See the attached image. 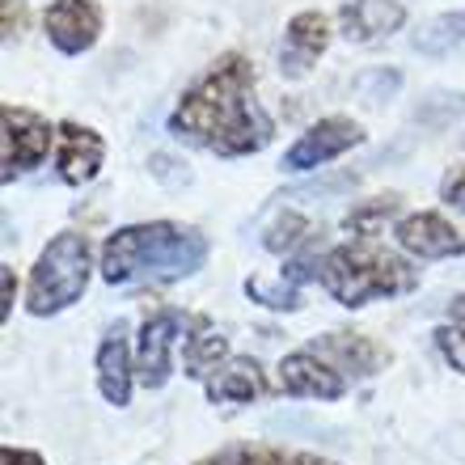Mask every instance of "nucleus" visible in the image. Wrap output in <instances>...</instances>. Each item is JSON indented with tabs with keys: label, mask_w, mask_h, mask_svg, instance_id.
I'll return each instance as SVG.
<instances>
[{
	"label": "nucleus",
	"mask_w": 465,
	"mask_h": 465,
	"mask_svg": "<svg viewBox=\"0 0 465 465\" xmlns=\"http://www.w3.org/2000/svg\"><path fill=\"white\" fill-rule=\"evenodd\" d=\"M398 212H402V195H398V191H390V195L360 199V203H355V208L343 216V229L351 232V237H377V232L385 229Z\"/></svg>",
	"instance_id": "obj_19"
},
{
	"label": "nucleus",
	"mask_w": 465,
	"mask_h": 465,
	"mask_svg": "<svg viewBox=\"0 0 465 465\" xmlns=\"http://www.w3.org/2000/svg\"><path fill=\"white\" fill-rule=\"evenodd\" d=\"M191 322L195 318L183 313V309H153L140 322V334H135V381L144 390L170 385L173 368H178V347L186 343Z\"/></svg>",
	"instance_id": "obj_5"
},
{
	"label": "nucleus",
	"mask_w": 465,
	"mask_h": 465,
	"mask_svg": "<svg viewBox=\"0 0 465 465\" xmlns=\"http://www.w3.org/2000/svg\"><path fill=\"white\" fill-rule=\"evenodd\" d=\"M351 381L331 368L322 360L318 351H309V347H296L280 360V372H275V390L288 393V398H313V402H339L347 393Z\"/></svg>",
	"instance_id": "obj_10"
},
{
	"label": "nucleus",
	"mask_w": 465,
	"mask_h": 465,
	"mask_svg": "<svg viewBox=\"0 0 465 465\" xmlns=\"http://www.w3.org/2000/svg\"><path fill=\"white\" fill-rule=\"evenodd\" d=\"M406 25V5L402 0H347L339 9V35L347 43H381L393 30Z\"/></svg>",
	"instance_id": "obj_15"
},
{
	"label": "nucleus",
	"mask_w": 465,
	"mask_h": 465,
	"mask_svg": "<svg viewBox=\"0 0 465 465\" xmlns=\"http://www.w3.org/2000/svg\"><path fill=\"white\" fill-rule=\"evenodd\" d=\"M43 30L60 55H85L106 30V13L98 0H51L43 13Z\"/></svg>",
	"instance_id": "obj_11"
},
{
	"label": "nucleus",
	"mask_w": 465,
	"mask_h": 465,
	"mask_svg": "<svg viewBox=\"0 0 465 465\" xmlns=\"http://www.w3.org/2000/svg\"><path fill=\"white\" fill-rule=\"evenodd\" d=\"M254 85V64L242 51H224L183 89L170 132L216 157H254L275 140V123L262 111Z\"/></svg>",
	"instance_id": "obj_1"
},
{
	"label": "nucleus",
	"mask_w": 465,
	"mask_h": 465,
	"mask_svg": "<svg viewBox=\"0 0 465 465\" xmlns=\"http://www.w3.org/2000/svg\"><path fill=\"white\" fill-rule=\"evenodd\" d=\"M203 390H208L212 402H262L271 390H275V381L267 377V368L258 364L254 355H229L208 381H203Z\"/></svg>",
	"instance_id": "obj_14"
},
{
	"label": "nucleus",
	"mask_w": 465,
	"mask_h": 465,
	"mask_svg": "<svg viewBox=\"0 0 465 465\" xmlns=\"http://www.w3.org/2000/svg\"><path fill=\"white\" fill-rule=\"evenodd\" d=\"M398 81H402L398 73H364L360 76V94H364L368 102H381V98H390L393 89H398Z\"/></svg>",
	"instance_id": "obj_25"
},
{
	"label": "nucleus",
	"mask_w": 465,
	"mask_h": 465,
	"mask_svg": "<svg viewBox=\"0 0 465 465\" xmlns=\"http://www.w3.org/2000/svg\"><path fill=\"white\" fill-rule=\"evenodd\" d=\"M22 22H25L22 5H13V0H5V35H17V30H22Z\"/></svg>",
	"instance_id": "obj_28"
},
{
	"label": "nucleus",
	"mask_w": 465,
	"mask_h": 465,
	"mask_svg": "<svg viewBox=\"0 0 465 465\" xmlns=\"http://www.w3.org/2000/svg\"><path fill=\"white\" fill-rule=\"evenodd\" d=\"M208 237L195 224L178 221H148L114 229L98 250V271L111 288L132 283H165L186 280L208 262Z\"/></svg>",
	"instance_id": "obj_2"
},
{
	"label": "nucleus",
	"mask_w": 465,
	"mask_h": 465,
	"mask_svg": "<svg viewBox=\"0 0 465 465\" xmlns=\"http://www.w3.org/2000/svg\"><path fill=\"white\" fill-rule=\"evenodd\" d=\"M423 271L406 254L381 245L377 237H351L343 245H331L322 254L318 283L334 305L364 309L372 301H393V296L415 292Z\"/></svg>",
	"instance_id": "obj_3"
},
{
	"label": "nucleus",
	"mask_w": 465,
	"mask_h": 465,
	"mask_svg": "<svg viewBox=\"0 0 465 465\" xmlns=\"http://www.w3.org/2000/svg\"><path fill=\"white\" fill-rule=\"evenodd\" d=\"M440 199L465 216V161L461 165H449V173L440 178Z\"/></svg>",
	"instance_id": "obj_24"
},
{
	"label": "nucleus",
	"mask_w": 465,
	"mask_h": 465,
	"mask_svg": "<svg viewBox=\"0 0 465 465\" xmlns=\"http://www.w3.org/2000/svg\"><path fill=\"white\" fill-rule=\"evenodd\" d=\"M191 465H339V461L318 453H301V449H280V444H224V449L199 457Z\"/></svg>",
	"instance_id": "obj_17"
},
{
	"label": "nucleus",
	"mask_w": 465,
	"mask_h": 465,
	"mask_svg": "<svg viewBox=\"0 0 465 465\" xmlns=\"http://www.w3.org/2000/svg\"><path fill=\"white\" fill-rule=\"evenodd\" d=\"M393 242L398 250L423 262L436 258H461L465 254V224L449 221L444 212H406L393 221Z\"/></svg>",
	"instance_id": "obj_8"
},
{
	"label": "nucleus",
	"mask_w": 465,
	"mask_h": 465,
	"mask_svg": "<svg viewBox=\"0 0 465 465\" xmlns=\"http://www.w3.org/2000/svg\"><path fill=\"white\" fill-rule=\"evenodd\" d=\"M449 322H461L465 326V292H457L453 301H449Z\"/></svg>",
	"instance_id": "obj_29"
},
{
	"label": "nucleus",
	"mask_w": 465,
	"mask_h": 465,
	"mask_svg": "<svg viewBox=\"0 0 465 465\" xmlns=\"http://www.w3.org/2000/svg\"><path fill=\"white\" fill-rule=\"evenodd\" d=\"M0 465H47V461H43L35 449H13V444H5V449H0Z\"/></svg>",
	"instance_id": "obj_26"
},
{
	"label": "nucleus",
	"mask_w": 465,
	"mask_h": 465,
	"mask_svg": "<svg viewBox=\"0 0 465 465\" xmlns=\"http://www.w3.org/2000/svg\"><path fill=\"white\" fill-rule=\"evenodd\" d=\"M94 280V245L85 232L64 229L38 250L30 280H25V309L35 318H55L85 296Z\"/></svg>",
	"instance_id": "obj_4"
},
{
	"label": "nucleus",
	"mask_w": 465,
	"mask_h": 465,
	"mask_svg": "<svg viewBox=\"0 0 465 465\" xmlns=\"http://www.w3.org/2000/svg\"><path fill=\"white\" fill-rule=\"evenodd\" d=\"M334 38V25L326 13L318 9H301L288 22V30H283V43H280V73L288 76V81H301V76L313 73V64L326 55V47H331Z\"/></svg>",
	"instance_id": "obj_12"
},
{
	"label": "nucleus",
	"mask_w": 465,
	"mask_h": 465,
	"mask_svg": "<svg viewBox=\"0 0 465 465\" xmlns=\"http://www.w3.org/2000/svg\"><path fill=\"white\" fill-rule=\"evenodd\" d=\"M94 368H98V390H102V398H106L111 406H127V398H132V385H140V381H135V347L127 343L123 326H114V331L102 339Z\"/></svg>",
	"instance_id": "obj_16"
},
{
	"label": "nucleus",
	"mask_w": 465,
	"mask_h": 465,
	"mask_svg": "<svg viewBox=\"0 0 465 465\" xmlns=\"http://www.w3.org/2000/svg\"><path fill=\"white\" fill-rule=\"evenodd\" d=\"M0 292H5V322H9L13 296H17V280H13V267H0Z\"/></svg>",
	"instance_id": "obj_27"
},
{
	"label": "nucleus",
	"mask_w": 465,
	"mask_h": 465,
	"mask_svg": "<svg viewBox=\"0 0 465 465\" xmlns=\"http://www.w3.org/2000/svg\"><path fill=\"white\" fill-rule=\"evenodd\" d=\"M360 144H364V127L351 114H326V119H318L313 127H305V132L296 135V144L283 153L280 170H288V173L322 170V165L347 157Z\"/></svg>",
	"instance_id": "obj_7"
},
{
	"label": "nucleus",
	"mask_w": 465,
	"mask_h": 465,
	"mask_svg": "<svg viewBox=\"0 0 465 465\" xmlns=\"http://www.w3.org/2000/svg\"><path fill=\"white\" fill-rule=\"evenodd\" d=\"M436 351L444 355V364L465 377V326L461 322H444L436 326Z\"/></svg>",
	"instance_id": "obj_23"
},
{
	"label": "nucleus",
	"mask_w": 465,
	"mask_h": 465,
	"mask_svg": "<svg viewBox=\"0 0 465 465\" xmlns=\"http://www.w3.org/2000/svg\"><path fill=\"white\" fill-rule=\"evenodd\" d=\"M309 351H318L322 360L331 368H339L347 381H368L393 364L390 347L377 343V339L364 331H326L309 343Z\"/></svg>",
	"instance_id": "obj_9"
},
{
	"label": "nucleus",
	"mask_w": 465,
	"mask_h": 465,
	"mask_svg": "<svg viewBox=\"0 0 465 465\" xmlns=\"http://www.w3.org/2000/svg\"><path fill=\"white\" fill-rule=\"evenodd\" d=\"M106 165V140L85 123H60L55 135V173L64 186H89Z\"/></svg>",
	"instance_id": "obj_13"
},
{
	"label": "nucleus",
	"mask_w": 465,
	"mask_h": 465,
	"mask_svg": "<svg viewBox=\"0 0 465 465\" xmlns=\"http://www.w3.org/2000/svg\"><path fill=\"white\" fill-rule=\"evenodd\" d=\"M229 360V339H224L221 331H212L208 318H195L191 322V334H186L183 343V368L186 377L195 381H208L216 368Z\"/></svg>",
	"instance_id": "obj_18"
},
{
	"label": "nucleus",
	"mask_w": 465,
	"mask_h": 465,
	"mask_svg": "<svg viewBox=\"0 0 465 465\" xmlns=\"http://www.w3.org/2000/svg\"><path fill=\"white\" fill-rule=\"evenodd\" d=\"M318 232H322V229H313L305 216H296V212H283L280 221L267 229L262 245H267L271 254L292 258V254H305V250H313V245H318Z\"/></svg>",
	"instance_id": "obj_20"
},
{
	"label": "nucleus",
	"mask_w": 465,
	"mask_h": 465,
	"mask_svg": "<svg viewBox=\"0 0 465 465\" xmlns=\"http://www.w3.org/2000/svg\"><path fill=\"white\" fill-rule=\"evenodd\" d=\"M245 292H250V301L267 309H301V288L292 280H283V275H275V280H262V275L245 280Z\"/></svg>",
	"instance_id": "obj_22"
},
{
	"label": "nucleus",
	"mask_w": 465,
	"mask_h": 465,
	"mask_svg": "<svg viewBox=\"0 0 465 465\" xmlns=\"http://www.w3.org/2000/svg\"><path fill=\"white\" fill-rule=\"evenodd\" d=\"M55 135H60V127H51L43 114L9 102L0 111V165H5L0 173H5V183L38 170L55 153Z\"/></svg>",
	"instance_id": "obj_6"
},
{
	"label": "nucleus",
	"mask_w": 465,
	"mask_h": 465,
	"mask_svg": "<svg viewBox=\"0 0 465 465\" xmlns=\"http://www.w3.org/2000/svg\"><path fill=\"white\" fill-rule=\"evenodd\" d=\"M465 43V9L461 13H440L431 17L423 30H415V51L423 55H449L453 47Z\"/></svg>",
	"instance_id": "obj_21"
}]
</instances>
